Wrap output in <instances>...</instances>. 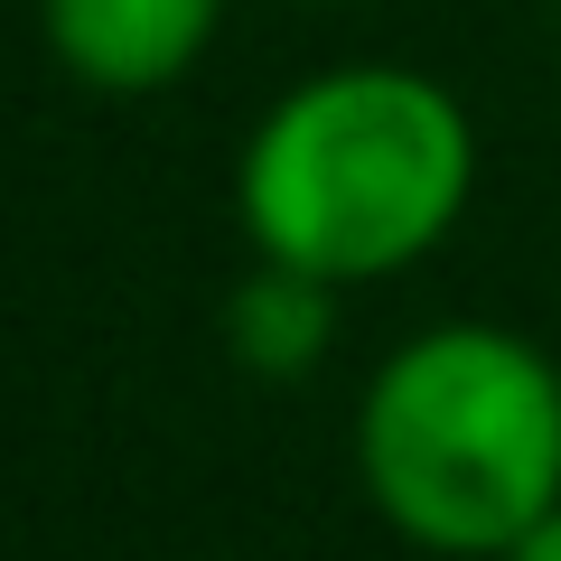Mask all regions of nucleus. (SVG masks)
<instances>
[{"instance_id": "39448f33", "label": "nucleus", "mask_w": 561, "mask_h": 561, "mask_svg": "<svg viewBox=\"0 0 561 561\" xmlns=\"http://www.w3.org/2000/svg\"><path fill=\"white\" fill-rule=\"evenodd\" d=\"M505 561H561V505H552V515H542V524H534V534H524Z\"/></svg>"}, {"instance_id": "7ed1b4c3", "label": "nucleus", "mask_w": 561, "mask_h": 561, "mask_svg": "<svg viewBox=\"0 0 561 561\" xmlns=\"http://www.w3.org/2000/svg\"><path fill=\"white\" fill-rule=\"evenodd\" d=\"M225 0H38L47 47L94 94H160L197 66Z\"/></svg>"}, {"instance_id": "20e7f679", "label": "nucleus", "mask_w": 561, "mask_h": 561, "mask_svg": "<svg viewBox=\"0 0 561 561\" xmlns=\"http://www.w3.org/2000/svg\"><path fill=\"white\" fill-rule=\"evenodd\" d=\"M225 346H234L243 375H272V383L309 375L319 346H328V280L290 272V262H262L225 300Z\"/></svg>"}, {"instance_id": "f03ea898", "label": "nucleus", "mask_w": 561, "mask_h": 561, "mask_svg": "<svg viewBox=\"0 0 561 561\" xmlns=\"http://www.w3.org/2000/svg\"><path fill=\"white\" fill-rule=\"evenodd\" d=\"M356 468L402 542L505 561L561 505V365L515 328L393 346L356 412Z\"/></svg>"}, {"instance_id": "f257e3e1", "label": "nucleus", "mask_w": 561, "mask_h": 561, "mask_svg": "<svg viewBox=\"0 0 561 561\" xmlns=\"http://www.w3.org/2000/svg\"><path fill=\"white\" fill-rule=\"evenodd\" d=\"M478 187V131L459 94L412 66L309 76L253 122L234 160V216L262 262L328 280H383L459 225Z\"/></svg>"}]
</instances>
